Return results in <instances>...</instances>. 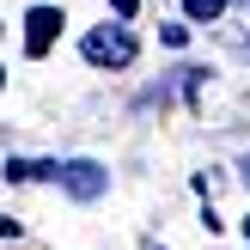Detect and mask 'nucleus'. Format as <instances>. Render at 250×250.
<instances>
[{"mask_svg":"<svg viewBox=\"0 0 250 250\" xmlns=\"http://www.w3.org/2000/svg\"><path fill=\"white\" fill-rule=\"evenodd\" d=\"M85 61H98V67H128L134 61V37L122 31V24H104V31H85Z\"/></svg>","mask_w":250,"mask_h":250,"instance_id":"f257e3e1","label":"nucleus"},{"mask_svg":"<svg viewBox=\"0 0 250 250\" xmlns=\"http://www.w3.org/2000/svg\"><path fill=\"white\" fill-rule=\"evenodd\" d=\"M61 183H67V195H80V202H98V195H104V165H92V159H73V165H61L55 171Z\"/></svg>","mask_w":250,"mask_h":250,"instance_id":"f03ea898","label":"nucleus"},{"mask_svg":"<svg viewBox=\"0 0 250 250\" xmlns=\"http://www.w3.org/2000/svg\"><path fill=\"white\" fill-rule=\"evenodd\" d=\"M24 24H31V31H24V43H31V55H43V49L55 43V31H61V12H55V6H37V12H31Z\"/></svg>","mask_w":250,"mask_h":250,"instance_id":"7ed1b4c3","label":"nucleus"},{"mask_svg":"<svg viewBox=\"0 0 250 250\" xmlns=\"http://www.w3.org/2000/svg\"><path fill=\"white\" fill-rule=\"evenodd\" d=\"M183 12H189V19H220V12H226V0H183Z\"/></svg>","mask_w":250,"mask_h":250,"instance_id":"20e7f679","label":"nucleus"},{"mask_svg":"<svg viewBox=\"0 0 250 250\" xmlns=\"http://www.w3.org/2000/svg\"><path fill=\"white\" fill-rule=\"evenodd\" d=\"M244 177H250V159H244Z\"/></svg>","mask_w":250,"mask_h":250,"instance_id":"39448f33","label":"nucleus"},{"mask_svg":"<svg viewBox=\"0 0 250 250\" xmlns=\"http://www.w3.org/2000/svg\"><path fill=\"white\" fill-rule=\"evenodd\" d=\"M244 232H250V220H244Z\"/></svg>","mask_w":250,"mask_h":250,"instance_id":"423d86ee","label":"nucleus"}]
</instances>
